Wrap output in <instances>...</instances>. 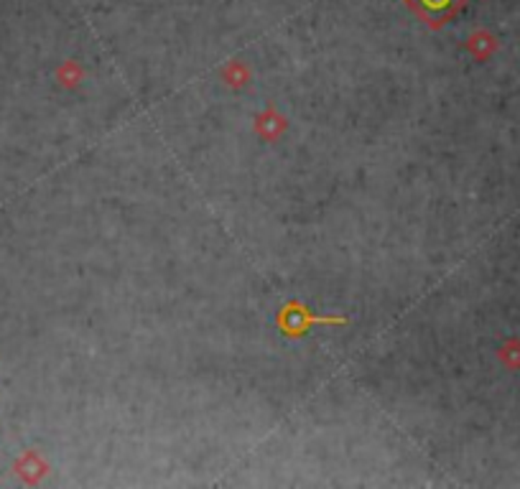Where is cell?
<instances>
[{"label":"cell","mask_w":520,"mask_h":489,"mask_svg":"<svg viewBox=\"0 0 520 489\" xmlns=\"http://www.w3.org/2000/svg\"><path fill=\"white\" fill-rule=\"evenodd\" d=\"M466 49L472 52L475 59L484 62V59H490L492 54L498 52V38L492 34H487V31H477V34L466 41Z\"/></svg>","instance_id":"277c9868"},{"label":"cell","mask_w":520,"mask_h":489,"mask_svg":"<svg viewBox=\"0 0 520 489\" xmlns=\"http://www.w3.org/2000/svg\"><path fill=\"white\" fill-rule=\"evenodd\" d=\"M403 3L411 8L413 16L418 18L426 29L436 31L459 16L469 0H403Z\"/></svg>","instance_id":"7a4b0ae2"},{"label":"cell","mask_w":520,"mask_h":489,"mask_svg":"<svg viewBox=\"0 0 520 489\" xmlns=\"http://www.w3.org/2000/svg\"><path fill=\"white\" fill-rule=\"evenodd\" d=\"M278 332L284 334L286 339H301L311 327L317 324H326V327H344L347 319L344 316H314L309 311V306L301 301H288L286 306L276 316Z\"/></svg>","instance_id":"6da1fadb"},{"label":"cell","mask_w":520,"mask_h":489,"mask_svg":"<svg viewBox=\"0 0 520 489\" xmlns=\"http://www.w3.org/2000/svg\"><path fill=\"white\" fill-rule=\"evenodd\" d=\"M498 357L508 369H520V339H508L498 352Z\"/></svg>","instance_id":"8992f818"},{"label":"cell","mask_w":520,"mask_h":489,"mask_svg":"<svg viewBox=\"0 0 520 489\" xmlns=\"http://www.w3.org/2000/svg\"><path fill=\"white\" fill-rule=\"evenodd\" d=\"M13 469H16V474H19L26 485H37L38 479L49 472V464H46V461H44L37 452H26V454L21 456L19 461H16V467H13Z\"/></svg>","instance_id":"3957f363"},{"label":"cell","mask_w":520,"mask_h":489,"mask_svg":"<svg viewBox=\"0 0 520 489\" xmlns=\"http://www.w3.org/2000/svg\"><path fill=\"white\" fill-rule=\"evenodd\" d=\"M284 128H286V125H284V118H278L273 110H268L266 115L258 118V133L266 136V138H276L278 133H284Z\"/></svg>","instance_id":"5b68a950"}]
</instances>
